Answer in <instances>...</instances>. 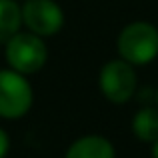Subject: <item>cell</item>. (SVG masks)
<instances>
[{
    "mask_svg": "<svg viewBox=\"0 0 158 158\" xmlns=\"http://www.w3.org/2000/svg\"><path fill=\"white\" fill-rule=\"evenodd\" d=\"M116 50L132 66H146L158 56V28L146 20H134L120 30Z\"/></svg>",
    "mask_w": 158,
    "mask_h": 158,
    "instance_id": "cell-1",
    "label": "cell"
},
{
    "mask_svg": "<svg viewBox=\"0 0 158 158\" xmlns=\"http://www.w3.org/2000/svg\"><path fill=\"white\" fill-rule=\"evenodd\" d=\"M4 58L12 70L24 74V76H30L44 68L48 60V46L40 36L28 30H18L12 38L4 42Z\"/></svg>",
    "mask_w": 158,
    "mask_h": 158,
    "instance_id": "cell-2",
    "label": "cell"
},
{
    "mask_svg": "<svg viewBox=\"0 0 158 158\" xmlns=\"http://www.w3.org/2000/svg\"><path fill=\"white\" fill-rule=\"evenodd\" d=\"M34 102V90L24 74L0 70V118L18 120L26 116Z\"/></svg>",
    "mask_w": 158,
    "mask_h": 158,
    "instance_id": "cell-3",
    "label": "cell"
},
{
    "mask_svg": "<svg viewBox=\"0 0 158 158\" xmlns=\"http://www.w3.org/2000/svg\"><path fill=\"white\" fill-rule=\"evenodd\" d=\"M98 88L112 104H126L138 88V76L132 64L122 58L108 60L98 74Z\"/></svg>",
    "mask_w": 158,
    "mask_h": 158,
    "instance_id": "cell-4",
    "label": "cell"
},
{
    "mask_svg": "<svg viewBox=\"0 0 158 158\" xmlns=\"http://www.w3.org/2000/svg\"><path fill=\"white\" fill-rule=\"evenodd\" d=\"M20 12L28 32L40 38L58 34L64 26V10L56 0H24Z\"/></svg>",
    "mask_w": 158,
    "mask_h": 158,
    "instance_id": "cell-5",
    "label": "cell"
},
{
    "mask_svg": "<svg viewBox=\"0 0 158 158\" xmlns=\"http://www.w3.org/2000/svg\"><path fill=\"white\" fill-rule=\"evenodd\" d=\"M64 158H116V148L106 136L86 134L66 148Z\"/></svg>",
    "mask_w": 158,
    "mask_h": 158,
    "instance_id": "cell-6",
    "label": "cell"
},
{
    "mask_svg": "<svg viewBox=\"0 0 158 158\" xmlns=\"http://www.w3.org/2000/svg\"><path fill=\"white\" fill-rule=\"evenodd\" d=\"M132 134L144 144L158 140V108L144 106L132 116Z\"/></svg>",
    "mask_w": 158,
    "mask_h": 158,
    "instance_id": "cell-7",
    "label": "cell"
},
{
    "mask_svg": "<svg viewBox=\"0 0 158 158\" xmlns=\"http://www.w3.org/2000/svg\"><path fill=\"white\" fill-rule=\"evenodd\" d=\"M22 26V12L18 0H0V42L16 34Z\"/></svg>",
    "mask_w": 158,
    "mask_h": 158,
    "instance_id": "cell-8",
    "label": "cell"
},
{
    "mask_svg": "<svg viewBox=\"0 0 158 158\" xmlns=\"http://www.w3.org/2000/svg\"><path fill=\"white\" fill-rule=\"evenodd\" d=\"M8 150H10V136L4 128H0V158H6Z\"/></svg>",
    "mask_w": 158,
    "mask_h": 158,
    "instance_id": "cell-9",
    "label": "cell"
},
{
    "mask_svg": "<svg viewBox=\"0 0 158 158\" xmlns=\"http://www.w3.org/2000/svg\"><path fill=\"white\" fill-rule=\"evenodd\" d=\"M150 146H152V158H158V140H156V142H152Z\"/></svg>",
    "mask_w": 158,
    "mask_h": 158,
    "instance_id": "cell-10",
    "label": "cell"
},
{
    "mask_svg": "<svg viewBox=\"0 0 158 158\" xmlns=\"http://www.w3.org/2000/svg\"><path fill=\"white\" fill-rule=\"evenodd\" d=\"M156 108H158V88H156Z\"/></svg>",
    "mask_w": 158,
    "mask_h": 158,
    "instance_id": "cell-11",
    "label": "cell"
}]
</instances>
